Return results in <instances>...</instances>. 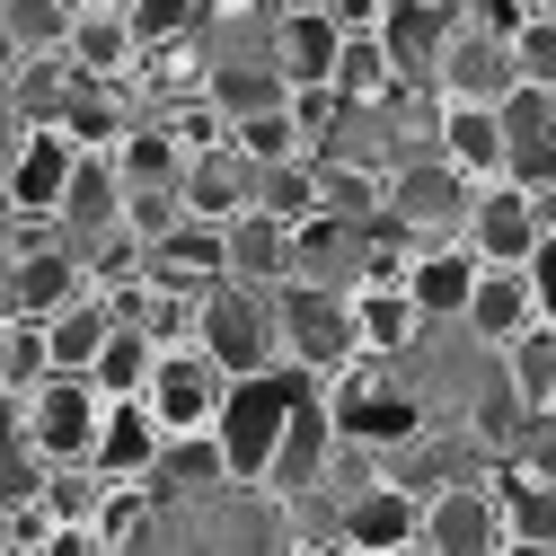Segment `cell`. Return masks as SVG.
I'll list each match as a JSON object with an SVG mask.
<instances>
[{
	"mask_svg": "<svg viewBox=\"0 0 556 556\" xmlns=\"http://www.w3.org/2000/svg\"><path fill=\"white\" fill-rule=\"evenodd\" d=\"M309 389H318V371H301V363H274V371H239L230 380L213 433H222L239 485H265L274 477V451H283V433H292V415H301Z\"/></svg>",
	"mask_w": 556,
	"mask_h": 556,
	"instance_id": "1",
	"label": "cell"
},
{
	"mask_svg": "<svg viewBox=\"0 0 556 556\" xmlns=\"http://www.w3.org/2000/svg\"><path fill=\"white\" fill-rule=\"evenodd\" d=\"M98 433H106V389H98L89 371H53V380H36L27 397H10V442L45 451L53 468L98 459Z\"/></svg>",
	"mask_w": 556,
	"mask_h": 556,
	"instance_id": "2",
	"label": "cell"
},
{
	"mask_svg": "<svg viewBox=\"0 0 556 556\" xmlns=\"http://www.w3.org/2000/svg\"><path fill=\"white\" fill-rule=\"evenodd\" d=\"M203 344L230 363V371H274V363H292V344H283V292H265V283H213L203 292Z\"/></svg>",
	"mask_w": 556,
	"mask_h": 556,
	"instance_id": "3",
	"label": "cell"
},
{
	"mask_svg": "<svg viewBox=\"0 0 556 556\" xmlns=\"http://www.w3.org/2000/svg\"><path fill=\"white\" fill-rule=\"evenodd\" d=\"M327 397H336V433L363 442V451H397V442L425 433V406L389 380V354H354L327 380Z\"/></svg>",
	"mask_w": 556,
	"mask_h": 556,
	"instance_id": "4",
	"label": "cell"
},
{
	"mask_svg": "<svg viewBox=\"0 0 556 556\" xmlns=\"http://www.w3.org/2000/svg\"><path fill=\"white\" fill-rule=\"evenodd\" d=\"M230 380H239V371H230L213 344L194 336V344H160V371H151V389H142V397H151V415H160L168 442H177V433H213V425H222Z\"/></svg>",
	"mask_w": 556,
	"mask_h": 556,
	"instance_id": "5",
	"label": "cell"
},
{
	"mask_svg": "<svg viewBox=\"0 0 556 556\" xmlns=\"http://www.w3.org/2000/svg\"><path fill=\"white\" fill-rule=\"evenodd\" d=\"M283 344H292V363L301 371H318V380H336L344 363L363 354V327H354V292L344 283H283Z\"/></svg>",
	"mask_w": 556,
	"mask_h": 556,
	"instance_id": "6",
	"label": "cell"
},
{
	"mask_svg": "<svg viewBox=\"0 0 556 556\" xmlns=\"http://www.w3.org/2000/svg\"><path fill=\"white\" fill-rule=\"evenodd\" d=\"M468 194H477V177L451 168L442 151L389 168V213H397L415 239H459V230H468Z\"/></svg>",
	"mask_w": 556,
	"mask_h": 556,
	"instance_id": "7",
	"label": "cell"
},
{
	"mask_svg": "<svg viewBox=\"0 0 556 556\" xmlns=\"http://www.w3.org/2000/svg\"><path fill=\"white\" fill-rule=\"evenodd\" d=\"M89 142L72 124H10V203H36V213H62Z\"/></svg>",
	"mask_w": 556,
	"mask_h": 556,
	"instance_id": "8",
	"label": "cell"
},
{
	"mask_svg": "<svg viewBox=\"0 0 556 556\" xmlns=\"http://www.w3.org/2000/svg\"><path fill=\"white\" fill-rule=\"evenodd\" d=\"M485 265H521L539 239H547V222H539V186H521V177H485L477 194H468V230H459Z\"/></svg>",
	"mask_w": 556,
	"mask_h": 556,
	"instance_id": "9",
	"label": "cell"
},
{
	"mask_svg": "<svg viewBox=\"0 0 556 556\" xmlns=\"http://www.w3.org/2000/svg\"><path fill=\"white\" fill-rule=\"evenodd\" d=\"M425 547L433 556H485L504 547V495L495 477H451L425 495Z\"/></svg>",
	"mask_w": 556,
	"mask_h": 556,
	"instance_id": "10",
	"label": "cell"
},
{
	"mask_svg": "<svg viewBox=\"0 0 556 556\" xmlns=\"http://www.w3.org/2000/svg\"><path fill=\"white\" fill-rule=\"evenodd\" d=\"M0 283H10V292H0L10 318H53V309H72L80 292H98V274H89V248H80V239H53V248L10 256Z\"/></svg>",
	"mask_w": 556,
	"mask_h": 556,
	"instance_id": "11",
	"label": "cell"
},
{
	"mask_svg": "<svg viewBox=\"0 0 556 556\" xmlns=\"http://www.w3.org/2000/svg\"><path fill=\"white\" fill-rule=\"evenodd\" d=\"M344 547L354 556H397V547H425V495L397 477H371L344 495Z\"/></svg>",
	"mask_w": 556,
	"mask_h": 556,
	"instance_id": "12",
	"label": "cell"
},
{
	"mask_svg": "<svg viewBox=\"0 0 556 556\" xmlns=\"http://www.w3.org/2000/svg\"><path fill=\"white\" fill-rule=\"evenodd\" d=\"M433 151L451 168H468L477 186L513 168V132H504V98H442L433 106Z\"/></svg>",
	"mask_w": 556,
	"mask_h": 556,
	"instance_id": "13",
	"label": "cell"
},
{
	"mask_svg": "<svg viewBox=\"0 0 556 556\" xmlns=\"http://www.w3.org/2000/svg\"><path fill=\"white\" fill-rule=\"evenodd\" d=\"M371 265H380L371 256V222H344V213H327V203L292 222V274L301 283H344L354 292Z\"/></svg>",
	"mask_w": 556,
	"mask_h": 556,
	"instance_id": "14",
	"label": "cell"
},
{
	"mask_svg": "<svg viewBox=\"0 0 556 556\" xmlns=\"http://www.w3.org/2000/svg\"><path fill=\"white\" fill-rule=\"evenodd\" d=\"M433 89H442V98H504V89H513V36L477 27V18L459 10L451 36H442V53H433Z\"/></svg>",
	"mask_w": 556,
	"mask_h": 556,
	"instance_id": "15",
	"label": "cell"
},
{
	"mask_svg": "<svg viewBox=\"0 0 556 556\" xmlns=\"http://www.w3.org/2000/svg\"><path fill=\"white\" fill-rule=\"evenodd\" d=\"M397 274H406V292L425 301V318H468V301H477V274H485V256H477L468 239H415Z\"/></svg>",
	"mask_w": 556,
	"mask_h": 556,
	"instance_id": "16",
	"label": "cell"
},
{
	"mask_svg": "<svg viewBox=\"0 0 556 556\" xmlns=\"http://www.w3.org/2000/svg\"><path fill=\"white\" fill-rule=\"evenodd\" d=\"M336 397H327V380L301 397V415H292V433H283V451H274V477H265V495H309V485H327V459H336Z\"/></svg>",
	"mask_w": 556,
	"mask_h": 556,
	"instance_id": "17",
	"label": "cell"
},
{
	"mask_svg": "<svg viewBox=\"0 0 556 556\" xmlns=\"http://www.w3.org/2000/svg\"><path fill=\"white\" fill-rule=\"evenodd\" d=\"M151 274H160V283H177V292H213V283H230V222L186 213L177 230L151 239Z\"/></svg>",
	"mask_w": 556,
	"mask_h": 556,
	"instance_id": "18",
	"label": "cell"
},
{
	"mask_svg": "<svg viewBox=\"0 0 556 556\" xmlns=\"http://www.w3.org/2000/svg\"><path fill=\"white\" fill-rule=\"evenodd\" d=\"M354 327H363V354L406 363L415 336H425L433 318H425V301L406 292V274H363V283H354Z\"/></svg>",
	"mask_w": 556,
	"mask_h": 556,
	"instance_id": "19",
	"label": "cell"
},
{
	"mask_svg": "<svg viewBox=\"0 0 556 556\" xmlns=\"http://www.w3.org/2000/svg\"><path fill=\"white\" fill-rule=\"evenodd\" d=\"M168 459V425L151 415V397H106V433H98V477H160Z\"/></svg>",
	"mask_w": 556,
	"mask_h": 556,
	"instance_id": "20",
	"label": "cell"
},
{
	"mask_svg": "<svg viewBox=\"0 0 556 556\" xmlns=\"http://www.w3.org/2000/svg\"><path fill=\"white\" fill-rule=\"evenodd\" d=\"M265 53L283 62V80H336V53H344V27L336 10H274L265 18Z\"/></svg>",
	"mask_w": 556,
	"mask_h": 556,
	"instance_id": "21",
	"label": "cell"
},
{
	"mask_svg": "<svg viewBox=\"0 0 556 556\" xmlns=\"http://www.w3.org/2000/svg\"><path fill=\"white\" fill-rule=\"evenodd\" d=\"M72 62L89 80H142L151 45H142V27H132V10H80L72 18Z\"/></svg>",
	"mask_w": 556,
	"mask_h": 556,
	"instance_id": "22",
	"label": "cell"
},
{
	"mask_svg": "<svg viewBox=\"0 0 556 556\" xmlns=\"http://www.w3.org/2000/svg\"><path fill=\"white\" fill-rule=\"evenodd\" d=\"M459 327H468V336H485V344L530 336V327H539L530 265H485V274H477V301H468V318H459Z\"/></svg>",
	"mask_w": 556,
	"mask_h": 556,
	"instance_id": "23",
	"label": "cell"
},
{
	"mask_svg": "<svg viewBox=\"0 0 556 556\" xmlns=\"http://www.w3.org/2000/svg\"><path fill=\"white\" fill-rule=\"evenodd\" d=\"M124 168H115V151H89L80 160V177H72V194H62V222H72V239L89 248V239H106V230H124Z\"/></svg>",
	"mask_w": 556,
	"mask_h": 556,
	"instance_id": "24",
	"label": "cell"
},
{
	"mask_svg": "<svg viewBox=\"0 0 556 556\" xmlns=\"http://www.w3.org/2000/svg\"><path fill=\"white\" fill-rule=\"evenodd\" d=\"M230 274H239V283L283 292V283H292V222H283V213H256V203H248V213L230 222Z\"/></svg>",
	"mask_w": 556,
	"mask_h": 556,
	"instance_id": "25",
	"label": "cell"
},
{
	"mask_svg": "<svg viewBox=\"0 0 556 556\" xmlns=\"http://www.w3.org/2000/svg\"><path fill=\"white\" fill-rule=\"evenodd\" d=\"M160 485L151 477H106L98 485V513H89V530H98V556H115V547H142L151 530H160Z\"/></svg>",
	"mask_w": 556,
	"mask_h": 556,
	"instance_id": "26",
	"label": "cell"
},
{
	"mask_svg": "<svg viewBox=\"0 0 556 556\" xmlns=\"http://www.w3.org/2000/svg\"><path fill=\"white\" fill-rule=\"evenodd\" d=\"M336 89L354 98V106H389V98H406V72H397V53H389L380 27H354V36H344V53H336Z\"/></svg>",
	"mask_w": 556,
	"mask_h": 556,
	"instance_id": "27",
	"label": "cell"
},
{
	"mask_svg": "<svg viewBox=\"0 0 556 556\" xmlns=\"http://www.w3.org/2000/svg\"><path fill=\"white\" fill-rule=\"evenodd\" d=\"M115 318H124V309H115V292H80L72 309H53V318H45V327H53V363H62V371H89V363L106 354Z\"/></svg>",
	"mask_w": 556,
	"mask_h": 556,
	"instance_id": "28",
	"label": "cell"
},
{
	"mask_svg": "<svg viewBox=\"0 0 556 556\" xmlns=\"http://www.w3.org/2000/svg\"><path fill=\"white\" fill-rule=\"evenodd\" d=\"M151 371H160V336H151L142 318H115V336H106V354L89 363V380H98L106 397H142Z\"/></svg>",
	"mask_w": 556,
	"mask_h": 556,
	"instance_id": "29",
	"label": "cell"
},
{
	"mask_svg": "<svg viewBox=\"0 0 556 556\" xmlns=\"http://www.w3.org/2000/svg\"><path fill=\"white\" fill-rule=\"evenodd\" d=\"M504 389H513V406H530V415H547L556 406V318H539L530 336H513L504 344Z\"/></svg>",
	"mask_w": 556,
	"mask_h": 556,
	"instance_id": "30",
	"label": "cell"
},
{
	"mask_svg": "<svg viewBox=\"0 0 556 556\" xmlns=\"http://www.w3.org/2000/svg\"><path fill=\"white\" fill-rule=\"evenodd\" d=\"M186 142H177V132L160 124V115H142V124H132L124 132V142H115V168H124V186H160V177H186Z\"/></svg>",
	"mask_w": 556,
	"mask_h": 556,
	"instance_id": "31",
	"label": "cell"
},
{
	"mask_svg": "<svg viewBox=\"0 0 556 556\" xmlns=\"http://www.w3.org/2000/svg\"><path fill=\"white\" fill-rule=\"evenodd\" d=\"M203 89H213L230 115H256V106H283V98H292V80H283V62H274V53H256V62H213V80H203Z\"/></svg>",
	"mask_w": 556,
	"mask_h": 556,
	"instance_id": "32",
	"label": "cell"
},
{
	"mask_svg": "<svg viewBox=\"0 0 556 556\" xmlns=\"http://www.w3.org/2000/svg\"><path fill=\"white\" fill-rule=\"evenodd\" d=\"M256 213H318V151H292V160H256Z\"/></svg>",
	"mask_w": 556,
	"mask_h": 556,
	"instance_id": "33",
	"label": "cell"
},
{
	"mask_svg": "<svg viewBox=\"0 0 556 556\" xmlns=\"http://www.w3.org/2000/svg\"><path fill=\"white\" fill-rule=\"evenodd\" d=\"M72 18H80V0H10L0 36H10V53H62L72 45Z\"/></svg>",
	"mask_w": 556,
	"mask_h": 556,
	"instance_id": "34",
	"label": "cell"
},
{
	"mask_svg": "<svg viewBox=\"0 0 556 556\" xmlns=\"http://www.w3.org/2000/svg\"><path fill=\"white\" fill-rule=\"evenodd\" d=\"M62 363H53V327L45 318H10V336H0V389L10 397H27L36 380H53Z\"/></svg>",
	"mask_w": 556,
	"mask_h": 556,
	"instance_id": "35",
	"label": "cell"
},
{
	"mask_svg": "<svg viewBox=\"0 0 556 556\" xmlns=\"http://www.w3.org/2000/svg\"><path fill=\"white\" fill-rule=\"evenodd\" d=\"M230 142H239L248 160H292V151H318V142H309V124L292 115V98H283V106H256V115H230Z\"/></svg>",
	"mask_w": 556,
	"mask_h": 556,
	"instance_id": "36",
	"label": "cell"
},
{
	"mask_svg": "<svg viewBox=\"0 0 556 556\" xmlns=\"http://www.w3.org/2000/svg\"><path fill=\"white\" fill-rule=\"evenodd\" d=\"M124 10H132V27H142V45L160 53V45H194L203 27H213L222 0H124Z\"/></svg>",
	"mask_w": 556,
	"mask_h": 556,
	"instance_id": "37",
	"label": "cell"
},
{
	"mask_svg": "<svg viewBox=\"0 0 556 556\" xmlns=\"http://www.w3.org/2000/svg\"><path fill=\"white\" fill-rule=\"evenodd\" d=\"M186 213H194V203H186V177H160V186H132V194H124V222L142 230V239H160V230H177Z\"/></svg>",
	"mask_w": 556,
	"mask_h": 556,
	"instance_id": "38",
	"label": "cell"
},
{
	"mask_svg": "<svg viewBox=\"0 0 556 556\" xmlns=\"http://www.w3.org/2000/svg\"><path fill=\"white\" fill-rule=\"evenodd\" d=\"M513 80H547V89H556V10H539V18L513 36Z\"/></svg>",
	"mask_w": 556,
	"mask_h": 556,
	"instance_id": "39",
	"label": "cell"
},
{
	"mask_svg": "<svg viewBox=\"0 0 556 556\" xmlns=\"http://www.w3.org/2000/svg\"><path fill=\"white\" fill-rule=\"evenodd\" d=\"M459 10H468L477 27H495V36H521V27L539 18V0H459Z\"/></svg>",
	"mask_w": 556,
	"mask_h": 556,
	"instance_id": "40",
	"label": "cell"
},
{
	"mask_svg": "<svg viewBox=\"0 0 556 556\" xmlns=\"http://www.w3.org/2000/svg\"><path fill=\"white\" fill-rule=\"evenodd\" d=\"M521 265H530V292H539V318H556V230H547V239H539V248H530Z\"/></svg>",
	"mask_w": 556,
	"mask_h": 556,
	"instance_id": "41",
	"label": "cell"
},
{
	"mask_svg": "<svg viewBox=\"0 0 556 556\" xmlns=\"http://www.w3.org/2000/svg\"><path fill=\"white\" fill-rule=\"evenodd\" d=\"M80 10H124V0H80Z\"/></svg>",
	"mask_w": 556,
	"mask_h": 556,
	"instance_id": "42",
	"label": "cell"
},
{
	"mask_svg": "<svg viewBox=\"0 0 556 556\" xmlns=\"http://www.w3.org/2000/svg\"><path fill=\"white\" fill-rule=\"evenodd\" d=\"M539 10H556V0H539Z\"/></svg>",
	"mask_w": 556,
	"mask_h": 556,
	"instance_id": "43",
	"label": "cell"
}]
</instances>
